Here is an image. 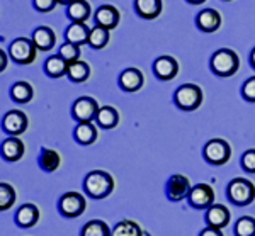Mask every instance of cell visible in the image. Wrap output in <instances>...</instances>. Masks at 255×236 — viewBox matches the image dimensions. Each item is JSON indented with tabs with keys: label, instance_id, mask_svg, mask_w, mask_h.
<instances>
[{
	"label": "cell",
	"instance_id": "f1b7e54d",
	"mask_svg": "<svg viewBox=\"0 0 255 236\" xmlns=\"http://www.w3.org/2000/svg\"><path fill=\"white\" fill-rule=\"evenodd\" d=\"M68 78L75 84H80V82H85L90 75V68L85 61H75V63L68 65Z\"/></svg>",
	"mask_w": 255,
	"mask_h": 236
},
{
	"label": "cell",
	"instance_id": "cb8c5ba5",
	"mask_svg": "<svg viewBox=\"0 0 255 236\" xmlns=\"http://www.w3.org/2000/svg\"><path fill=\"white\" fill-rule=\"evenodd\" d=\"M96 121L102 129H113V127H116L118 122H119V114L114 107L104 106V107L99 109Z\"/></svg>",
	"mask_w": 255,
	"mask_h": 236
},
{
	"label": "cell",
	"instance_id": "5b68a950",
	"mask_svg": "<svg viewBox=\"0 0 255 236\" xmlns=\"http://www.w3.org/2000/svg\"><path fill=\"white\" fill-rule=\"evenodd\" d=\"M204 160L211 165H225L226 161L230 160L232 156V148L230 144L221 138H215V139H209V141L204 144V150H203Z\"/></svg>",
	"mask_w": 255,
	"mask_h": 236
},
{
	"label": "cell",
	"instance_id": "ba28073f",
	"mask_svg": "<svg viewBox=\"0 0 255 236\" xmlns=\"http://www.w3.org/2000/svg\"><path fill=\"white\" fill-rule=\"evenodd\" d=\"M187 201L194 209H209L215 204V190L208 184H197L191 189Z\"/></svg>",
	"mask_w": 255,
	"mask_h": 236
},
{
	"label": "cell",
	"instance_id": "d4e9b609",
	"mask_svg": "<svg viewBox=\"0 0 255 236\" xmlns=\"http://www.w3.org/2000/svg\"><path fill=\"white\" fill-rule=\"evenodd\" d=\"M38 163L41 170L44 172H55L60 167V153L51 150V148H43L39 153Z\"/></svg>",
	"mask_w": 255,
	"mask_h": 236
},
{
	"label": "cell",
	"instance_id": "5bb4252c",
	"mask_svg": "<svg viewBox=\"0 0 255 236\" xmlns=\"http://www.w3.org/2000/svg\"><path fill=\"white\" fill-rule=\"evenodd\" d=\"M143 73L138 68H126L125 72L119 75V85L125 92H136L143 87Z\"/></svg>",
	"mask_w": 255,
	"mask_h": 236
},
{
	"label": "cell",
	"instance_id": "7bdbcfd3",
	"mask_svg": "<svg viewBox=\"0 0 255 236\" xmlns=\"http://www.w3.org/2000/svg\"><path fill=\"white\" fill-rule=\"evenodd\" d=\"M226 2H230V0H226Z\"/></svg>",
	"mask_w": 255,
	"mask_h": 236
},
{
	"label": "cell",
	"instance_id": "b9f144b4",
	"mask_svg": "<svg viewBox=\"0 0 255 236\" xmlns=\"http://www.w3.org/2000/svg\"><path fill=\"white\" fill-rule=\"evenodd\" d=\"M73 0H58V3H63V5H70Z\"/></svg>",
	"mask_w": 255,
	"mask_h": 236
},
{
	"label": "cell",
	"instance_id": "e0dca14e",
	"mask_svg": "<svg viewBox=\"0 0 255 236\" xmlns=\"http://www.w3.org/2000/svg\"><path fill=\"white\" fill-rule=\"evenodd\" d=\"M206 223L208 226L216 228V230H223L230 223V211L221 204H213L206 211Z\"/></svg>",
	"mask_w": 255,
	"mask_h": 236
},
{
	"label": "cell",
	"instance_id": "8992f818",
	"mask_svg": "<svg viewBox=\"0 0 255 236\" xmlns=\"http://www.w3.org/2000/svg\"><path fill=\"white\" fill-rule=\"evenodd\" d=\"M36 51H38V48L32 43V39L17 38L10 43L9 56L17 65H29L36 60Z\"/></svg>",
	"mask_w": 255,
	"mask_h": 236
},
{
	"label": "cell",
	"instance_id": "277c9868",
	"mask_svg": "<svg viewBox=\"0 0 255 236\" xmlns=\"http://www.w3.org/2000/svg\"><path fill=\"white\" fill-rule=\"evenodd\" d=\"M174 102L179 109L187 111V113L196 111L203 102V90L194 84H184L175 90Z\"/></svg>",
	"mask_w": 255,
	"mask_h": 236
},
{
	"label": "cell",
	"instance_id": "9c48e42d",
	"mask_svg": "<svg viewBox=\"0 0 255 236\" xmlns=\"http://www.w3.org/2000/svg\"><path fill=\"white\" fill-rule=\"evenodd\" d=\"M99 104L92 97H79L72 106V114L79 122H92L97 118Z\"/></svg>",
	"mask_w": 255,
	"mask_h": 236
},
{
	"label": "cell",
	"instance_id": "484cf974",
	"mask_svg": "<svg viewBox=\"0 0 255 236\" xmlns=\"http://www.w3.org/2000/svg\"><path fill=\"white\" fill-rule=\"evenodd\" d=\"M68 17L73 20V22H85L90 15V5L85 0H73L67 9Z\"/></svg>",
	"mask_w": 255,
	"mask_h": 236
},
{
	"label": "cell",
	"instance_id": "4fadbf2b",
	"mask_svg": "<svg viewBox=\"0 0 255 236\" xmlns=\"http://www.w3.org/2000/svg\"><path fill=\"white\" fill-rule=\"evenodd\" d=\"M196 26L203 32H215L221 26V15L215 9H203L196 17Z\"/></svg>",
	"mask_w": 255,
	"mask_h": 236
},
{
	"label": "cell",
	"instance_id": "1f68e13d",
	"mask_svg": "<svg viewBox=\"0 0 255 236\" xmlns=\"http://www.w3.org/2000/svg\"><path fill=\"white\" fill-rule=\"evenodd\" d=\"M15 202V190L10 184H0V211H9Z\"/></svg>",
	"mask_w": 255,
	"mask_h": 236
},
{
	"label": "cell",
	"instance_id": "8fae6325",
	"mask_svg": "<svg viewBox=\"0 0 255 236\" xmlns=\"http://www.w3.org/2000/svg\"><path fill=\"white\" fill-rule=\"evenodd\" d=\"M27 116L22 111H9L2 119V129L12 136H19L27 129Z\"/></svg>",
	"mask_w": 255,
	"mask_h": 236
},
{
	"label": "cell",
	"instance_id": "8d00e7d4",
	"mask_svg": "<svg viewBox=\"0 0 255 236\" xmlns=\"http://www.w3.org/2000/svg\"><path fill=\"white\" fill-rule=\"evenodd\" d=\"M34 9L39 12H51L55 9V5L58 3V0H32Z\"/></svg>",
	"mask_w": 255,
	"mask_h": 236
},
{
	"label": "cell",
	"instance_id": "30bf717a",
	"mask_svg": "<svg viewBox=\"0 0 255 236\" xmlns=\"http://www.w3.org/2000/svg\"><path fill=\"white\" fill-rule=\"evenodd\" d=\"M191 182L186 175H172L170 179L167 180V185H165V192H167V197L170 199L172 202H179V201H184V199L189 197V192H191Z\"/></svg>",
	"mask_w": 255,
	"mask_h": 236
},
{
	"label": "cell",
	"instance_id": "836d02e7",
	"mask_svg": "<svg viewBox=\"0 0 255 236\" xmlns=\"http://www.w3.org/2000/svg\"><path fill=\"white\" fill-rule=\"evenodd\" d=\"M58 55L63 58L65 61L70 65V63H75V61H79L80 58V48L77 46V44H72V43H63L58 49Z\"/></svg>",
	"mask_w": 255,
	"mask_h": 236
},
{
	"label": "cell",
	"instance_id": "9a60e30c",
	"mask_svg": "<svg viewBox=\"0 0 255 236\" xmlns=\"http://www.w3.org/2000/svg\"><path fill=\"white\" fill-rule=\"evenodd\" d=\"M14 219H15V225L20 226V228H32V226H36V223L39 221V209H38V206L31 204V202H27V204H22L17 209V213H15Z\"/></svg>",
	"mask_w": 255,
	"mask_h": 236
},
{
	"label": "cell",
	"instance_id": "52a82bcc",
	"mask_svg": "<svg viewBox=\"0 0 255 236\" xmlns=\"http://www.w3.org/2000/svg\"><path fill=\"white\" fill-rule=\"evenodd\" d=\"M87 208V201L80 192H65L58 201V211L65 218H79Z\"/></svg>",
	"mask_w": 255,
	"mask_h": 236
},
{
	"label": "cell",
	"instance_id": "7402d4cb",
	"mask_svg": "<svg viewBox=\"0 0 255 236\" xmlns=\"http://www.w3.org/2000/svg\"><path fill=\"white\" fill-rule=\"evenodd\" d=\"M73 138H75V141L79 144L89 146V144L96 143L97 127L92 122H79L75 126V131H73Z\"/></svg>",
	"mask_w": 255,
	"mask_h": 236
},
{
	"label": "cell",
	"instance_id": "83f0119b",
	"mask_svg": "<svg viewBox=\"0 0 255 236\" xmlns=\"http://www.w3.org/2000/svg\"><path fill=\"white\" fill-rule=\"evenodd\" d=\"M109 29L106 27H101V26H96L90 29V36H89V46L94 48V49H102L106 44L109 43Z\"/></svg>",
	"mask_w": 255,
	"mask_h": 236
},
{
	"label": "cell",
	"instance_id": "4316f807",
	"mask_svg": "<svg viewBox=\"0 0 255 236\" xmlns=\"http://www.w3.org/2000/svg\"><path fill=\"white\" fill-rule=\"evenodd\" d=\"M32 95H34V90H32L31 84H27V82H17L10 89L12 101L19 102V104H27L32 99Z\"/></svg>",
	"mask_w": 255,
	"mask_h": 236
},
{
	"label": "cell",
	"instance_id": "60d3db41",
	"mask_svg": "<svg viewBox=\"0 0 255 236\" xmlns=\"http://www.w3.org/2000/svg\"><path fill=\"white\" fill-rule=\"evenodd\" d=\"M189 3H192V5H201V3H204L206 0H187Z\"/></svg>",
	"mask_w": 255,
	"mask_h": 236
},
{
	"label": "cell",
	"instance_id": "7a4b0ae2",
	"mask_svg": "<svg viewBox=\"0 0 255 236\" xmlns=\"http://www.w3.org/2000/svg\"><path fill=\"white\" fill-rule=\"evenodd\" d=\"M240 66V58L233 49L221 48L213 53L211 60H209V68L218 77H232L238 72Z\"/></svg>",
	"mask_w": 255,
	"mask_h": 236
},
{
	"label": "cell",
	"instance_id": "6da1fadb",
	"mask_svg": "<svg viewBox=\"0 0 255 236\" xmlns=\"http://www.w3.org/2000/svg\"><path fill=\"white\" fill-rule=\"evenodd\" d=\"M85 194L92 199H106L114 190V179L104 170H92L84 179Z\"/></svg>",
	"mask_w": 255,
	"mask_h": 236
},
{
	"label": "cell",
	"instance_id": "f546056e",
	"mask_svg": "<svg viewBox=\"0 0 255 236\" xmlns=\"http://www.w3.org/2000/svg\"><path fill=\"white\" fill-rule=\"evenodd\" d=\"M111 236H143V231L134 221L125 219V221H119L118 225L113 228Z\"/></svg>",
	"mask_w": 255,
	"mask_h": 236
},
{
	"label": "cell",
	"instance_id": "e575fe53",
	"mask_svg": "<svg viewBox=\"0 0 255 236\" xmlns=\"http://www.w3.org/2000/svg\"><path fill=\"white\" fill-rule=\"evenodd\" d=\"M242 95L247 102H255V77H250L242 85Z\"/></svg>",
	"mask_w": 255,
	"mask_h": 236
},
{
	"label": "cell",
	"instance_id": "74e56055",
	"mask_svg": "<svg viewBox=\"0 0 255 236\" xmlns=\"http://www.w3.org/2000/svg\"><path fill=\"white\" fill-rule=\"evenodd\" d=\"M199 236H223V233H221V230H216V228H204L203 231L199 233Z\"/></svg>",
	"mask_w": 255,
	"mask_h": 236
},
{
	"label": "cell",
	"instance_id": "ffe728a7",
	"mask_svg": "<svg viewBox=\"0 0 255 236\" xmlns=\"http://www.w3.org/2000/svg\"><path fill=\"white\" fill-rule=\"evenodd\" d=\"M96 24L106 29H114L119 24V12L113 5H102L96 12Z\"/></svg>",
	"mask_w": 255,
	"mask_h": 236
},
{
	"label": "cell",
	"instance_id": "d590c367",
	"mask_svg": "<svg viewBox=\"0 0 255 236\" xmlns=\"http://www.w3.org/2000/svg\"><path fill=\"white\" fill-rule=\"evenodd\" d=\"M242 168L249 173H255V150H247L242 156Z\"/></svg>",
	"mask_w": 255,
	"mask_h": 236
},
{
	"label": "cell",
	"instance_id": "f35d334b",
	"mask_svg": "<svg viewBox=\"0 0 255 236\" xmlns=\"http://www.w3.org/2000/svg\"><path fill=\"white\" fill-rule=\"evenodd\" d=\"M0 56H2V65H0V70L3 72V70H5V66H7V55L3 53V49L0 51Z\"/></svg>",
	"mask_w": 255,
	"mask_h": 236
},
{
	"label": "cell",
	"instance_id": "44dd1931",
	"mask_svg": "<svg viewBox=\"0 0 255 236\" xmlns=\"http://www.w3.org/2000/svg\"><path fill=\"white\" fill-rule=\"evenodd\" d=\"M134 9L139 17L151 20L162 12V0H134Z\"/></svg>",
	"mask_w": 255,
	"mask_h": 236
},
{
	"label": "cell",
	"instance_id": "2e32d148",
	"mask_svg": "<svg viewBox=\"0 0 255 236\" xmlns=\"http://www.w3.org/2000/svg\"><path fill=\"white\" fill-rule=\"evenodd\" d=\"M31 39H32V43L36 44V48L41 49V51H49L51 48H55V43H56L55 32H53V29L48 26L36 27L31 36Z\"/></svg>",
	"mask_w": 255,
	"mask_h": 236
},
{
	"label": "cell",
	"instance_id": "d6986e66",
	"mask_svg": "<svg viewBox=\"0 0 255 236\" xmlns=\"http://www.w3.org/2000/svg\"><path fill=\"white\" fill-rule=\"evenodd\" d=\"M89 36L90 29L85 22H72L65 31V38H67L68 43L77 44V46L89 43Z\"/></svg>",
	"mask_w": 255,
	"mask_h": 236
},
{
	"label": "cell",
	"instance_id": "ac0fdd59",
	"mask_svg": "<svg viewBox=\"0 0 255 236\" xmlns=\"http://www.w3.org/2000/svg\"><path fill=\"white\" fill-rule=\"evenodd\" d=\"M2 158L7 161H17L22 158L24 155V143L20 141L17 136H10V138L2 141Z\"/></svg>",
	"mask_w": 255,
	"mask_h": 236
},
{
	"label": "cell",
	"instance_id": "d6a6232c",
	"mask_svg": "<svg viewBox=\"0 0 255 236\" xmlns=\"http://www.w3.org/2000/svg\"><path fill=\"white\" fill-rule=\"evenodd\" d=\"M235 236H255V218L242 216L235 223Z\"/></svg>",
	"mask_w": 255,
	"mask_h": 236
},
{
	"label": "cell",
	"instance_id": "ab89813d",
	"mask_svg": "<svg viewBox=\"0 0 255 236\" xmlns=\"http://www.w3.org/2000/svg\"><path fill=\"white\" fill-rule=\"evenodd\" d=\"M250 65H252L254 68H255V48L252 49V51H250Z\"/></svg>",
	"mask_w": 255,
	"mask_h": 236
},
{
	"label": "cell",
	"instance_id": "7c38bea8",
	"mask_svg": "<svg viewBox=\"0 0 255 236\" xmlns=\"http://www.w3.org/2000/svg\"><path fill=\"white\" fill-rule=\"evenodd\" d=\"M153 73L157 75V78L160 80H174L179 73V63H177L175 58L172 56H158L157 60L153 61Z\"/></svg>",
	"mask_w": 255,
	"mask_h": 236
},
{
	"label": "cell",
	"instance_id": "4dcf8cb0",
	"mask_svg": "<svg viewBox=\"0 0 255 236\" xmlns=\"http://www.w3.org/2000/svg\"><path fill=\"white\" fill-rule=\"evenodd\" d=\"M113 231L109 230V226L101 219H92L87 225L82 228L80 236H111Z\"/></svg>",
	"mask_w": 255,
	"mask_h": 236
},
{
	"label": "cell",
	"instance_id": "603a6c76",
	"mask_svg": "<svg viewBox=\"0 0 255 236\" xmlns=\"http://www.w3.org/2000/svg\"><path fill=\"white\" fill-rule=\"evenodd\" d=\"M44 72L51 78H60L68 73V63L60 55L49 56L48 60L44 61Z\"/></svg>",
	"mask_w": 255,
	"mask_h": 236
},
{
	"label": "cell",
	"instance_id": "3957f363",
	"mask_svg": "<svg viewBox=\"0 0 255 236\" xmlns=\"http://www.w3.org/2000/svg\"><path fill=\"white\" fill-rule=\"evenodd\" d=\"M226 197L230 199V202L240 206V208L249 206L255 199V185L249 179L235 177L233 180H230L228 187H226Z\"/></svg>",
	"mask_w": 255,
	"mask_h": 236
}]
</instances>
